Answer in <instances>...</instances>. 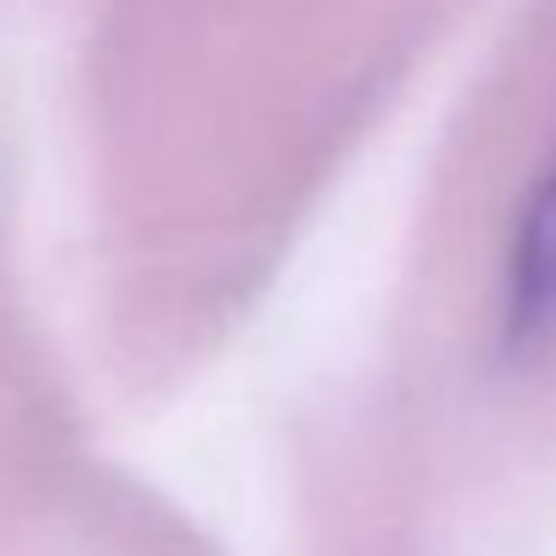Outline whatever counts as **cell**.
Returning a JSON list of instances; mask_svg holds the SVG:
<instances>
[{"label": "cell", "instance_id": "6da1fadb", "mask_svg": "<svg viewBox=\"0 0 556 556\" xmlns=\"http://www.w3.org/2000/svg\"><path fill=\"white\" fill-rule=\"evenodd\" d=\"M503 329H508V348L520 353L556 341V156L544 168L539 192L520 204L515 240H508Z\"/></svg>", "mask_w": 556, "mask_h": 556}]
</instances>
